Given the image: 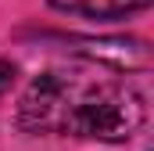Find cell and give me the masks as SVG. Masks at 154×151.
<instances>
[{"instance_id":"6da1fadb","label":"cell","mask_w":154,"mask_h":151,"mask_svg":"<svg viewBox=\"0 0 154 151\" xmlns=\"http://www.w3.org/2000/svg\"><path fill=\"white\" fill-rule=\"evenodd\" d=\"M147 122L136 86L90 69H50L32 79L18 104V126L29 133H65L86 140H129Z\"/></svg>"},{"instance_id":"7a4b0ae2","label":"cell","mask_w":154,"mask_h":151,"mask_svg":"<svg viewBox=\"0 0 154 151\" xmlns=\"http://www.w3.org/2000/svg\"><path fill=\"white\" fill-rule=\"evenodd\" d=\"M79 54L104 61L122 72H147L151 69V47L143 40H125V36H104V40H72Z\"/></svg>"},{"instance_id":"3957f363","label":"cell","mask_w":154,"mask_h":151,"mask_svg":"<svg viewBox=\"0 0 154 151\" xmlns=\"http://www.w3.org/2000/svg\"><path fill=\"white\" fill-rule=\"evenodd\" d=\"M151 0H50V7L65 11V14H82V18H97V22H111L143 11Z\"/></svg>"},{"instance_id":"277c9868","label":"cell","mask_w":154,"mask_h":151,"mask_svg":"<svg viewBox=\"0 0 154 151\" xmlns=\"http://www.w3.org/2000/svg\"><path fill=\"white\" fill-rule=\"evenodd\" d=\"M11 83H14V65L7 58H0V97L11 90Z\"/></svg>"}]
</instances>
